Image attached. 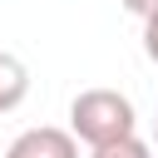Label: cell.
Returning <instances> with one entry per match:
<instances>
[{
  "instance_id": "cell-5",
  "label": "cell",
  "mask_w": 158,
  "mask_h": 158,
  "mask_svg": "<svg viewBox=\"0 0 158 158\" xmlns=\"http://www.w3.org/2000/svg\"><path fill=\"white\" fill-rule=\"evenodd\" d=\"M143 54H148V59L158 64V10H153V15L143 20Z\"/></svg>"
},
{
  "instance_id": "cell-4",
  "label": "cell",
  "mask_w": 158,
  "mask_h": 158,
  "mask_svg": "<svg viewBox=\"0 0 158 158\" xmlns=\"http://www.w3.org/2000/svg\"><path fill=\"white\" fill-rule=\"evenodd\" d=\"M94 158H153V143H143L138 133L133 138H118L109 148H94Z\"/></svg>"
},
{
  "instance_id": "cell-2",
  "label": "cell",
  "mask_w": 158,
  "mask_h": 158,
  "mask_svg": "<svg viewBox=\"0 0 158 158\" xmlns=\"http://www.w3.org/2000/svg\"><path fill=\"white\" fill-rule=\"evenodd\" d=\"M5 158H79V138L69 128H54V123H40V128H25L10 138Z\"/></svg>"
},
{
  "instance_id": "cell-7",
  "label": "cell",
  "mask_w": 158,
  "mask_h": 158,
  "mask_svg": "<svg viewBox=\"0 0 158 158\" xmlns=\"http://www.w3.org/2000/svg\"><path fill=\"white\" fill-rule=\"evenodd\" d=\"M153 143H158V114H153Z\"/></svg>"
},
{
  "instance_id": "cell-3",
  "label": "cell",
  "mask_w": 158,
  "mask_h": 158,
  "mask_svg": "<svg viewBox=\"0 0 158 158\" xmlns=\"http://www.w3.org/2000/svg\"><path fill=\"white\" fill-rule=\"evenodd\" d=\"M30 94V69L20 54H5L0 49V114H15Z\"/></svg>"
},
{
  "instance_id": "cell-1",
  "label": "cell",
  "mask_w": 158,
  "mask_h": 158,
  "mask_svg": "<svg viewBox=\"0 0 158 158\" xmlns=\"http://www.w3.org/2000/svg\"><path fill=\"white\" fill-rule=\"evenodd\" d=\"M69 133L89 148H109L118 138H133L138 133V114H133V99L118 94V89H79L74 104H69Z\"/></svg>"
},
{
  "instance_id": "cell-6",
  "label": "cell",
  "mask_w": 158,
  "mask_h": 158,
  "mask_svg": "<svg viewBox=\"0 0 158 158\" xmlns=\"http://www.w3.org/2000/svg\"><path fill=\"white\" fill-rule=\"evenodd\" d=\"M123 10H128V15H138V20H148V15L158 10V0H123Z\"/></svg>"
}]
</instances>
